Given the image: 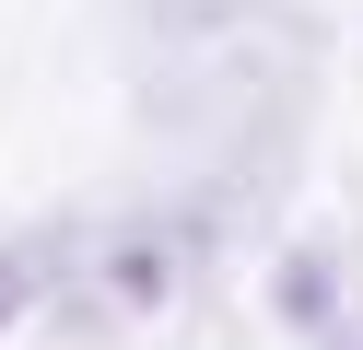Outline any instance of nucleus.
Returning a JSON list of instances; mask_svg holds the SVG:
<instances>
[{"mask_svg": "<svg viewBox=\"0 0 363 350\" xmlns=\"http://www.w3.org/2000/svg\"><path fill=\"white\" fill-rule=\"evenodd\" d=\"M59 269H94V233H12V245H0V327H24V303L48 292Z\"/></svg>", "mask_w": 363, "mask_h": 350, "instance_id": "2", "label": "nucleus"}, {"mask_svg": "<svg viewBox=\"0 0 363 350\" xmlns=\"http://www.w3.org/2000/svg\"><path fill=\"white\" fill-rule=\"evenodd\" d=\"M176 257H188L176 233H106L82 280H94L106 303H164V292H176Z\"/></svg>", "mask_w": 363, "mask_h": 350, "instance_id": "1", "label": "nucleus"}, {"mask_svg": "<svg viewBox=\"0 0 363 350\" xmlns=\"http://www.w3.org/2000/svg\"><path fill=\"white\" fill-rule=\"evenodd\" d=\"M316 350H363V303H340V315L316 327Z\"/></svg>", "mask_w": 363, "mask_h": 350, "instance_id": "4", "label": "nucleus"}, {"mask_svg": "<svg viewBox=\"0 0 363 350\" xmlns=\"http://www.w3.org/2000/svg\"><path fill=\"white\" fill-rule=\"evenodd\" d=\"M269 315L316 339V327L340 315V257H328V245H281V269H269Z\"/></svg>", "mask_w": 363, "mask_h": 350, "instance_id": "3", "label": "nucleus"}]
</instances>
